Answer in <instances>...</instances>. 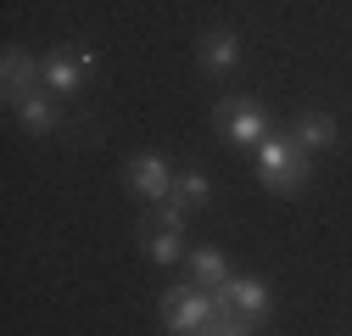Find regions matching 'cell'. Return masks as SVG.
Returning <instances> with one entry per match:
<instances>
[{"instance_id":"cell-13","label":"cell","mask_w":352,"mask_h":336,"mask_svg":"<svg viewBox=\"0 0 352 336\" xmlns=\"http://www.w3.org/2000/svg\"><path fill=\"white\" fill-rule=\"evenodd\" d=\"M173 196H179L185 207H201L207 202V180L201 174H179V180H173Z\"/></svg>"},{"instance_id":"cell-11","label":"cell","mask_w":352,"mask_h":336,"mask_svg":"<svg viewBox=\"0 0 352 336\" xmlns=\"http://www.w3.org/2000/svg\"><path fill=\"white\" fill-rule=\"evenodd\" d=\"M28 67H34V62L12 45V51H6V96H12V101H23V96H28Z\"/></svg>"},{"instance_id":"cell-6","label":"cell","mask_w":352,"mask_h":336,"mask_svg":"<svg viewBox=\"0 0 352 336\" xmlns=\"http://www.w3.org/2000/svg\"><path fill=\"white\" fill-rule=\"evenodd\" d=\"M129 185H135L140 196H151V202H168L173 174H168V162H162V157H135V162H129Z\"/></svg>"},{"instance_id":"cell-9","label":"cell","mask_w":352,"mask_h":336,"mask_svg":"<svg viewBox=\"0 0 352 336\" xmlns=\"http://www.w3.org/2000/svg\"><path fill=\"white\" fill-rule=\"evenodd\" d=\"M291 135H296L307 151H319V146H330V140H336V123H330L324 112H307V118H296V129H291Z\"/></svg>"},{"instance_id":"cell-3","label":"cell","mask_w":352,"mask_h":336,"mask_svg":"<svg viewBox=\"0 0 352 336\" xmlns=\"http://www.w3.org/2000/svg\"><path fill=\"white\" fill-rule=\"evenodd\" d=\"M179 230H185V202L168 191V207L140 224V241H146V252L157 264H168V258H179Z\"/></svg>"},{"instance_id":"cell-10","label":"cell","mask_w":352,"mask_h":336,"mask_svg":"<svg viewBox=\"0 0 352 336\" xmlns=\"http://www.w3.org/2000/svg\"><path fill=\"white\" fill-rule=\"evenodd\" d=\"M190 269H196V286H207V291H218V286L230 280V264L218 258L212 246H201V252H196V258H190Z\"/></svg>"},{"instance_id":"cell-5","label":"cell","mask_w":352,"mask_h":336,"mask_svg":"<svg viewBox=\"0 0 352 336\" xmlns=\"http://www.w3.org/2000/svg\"><path fill=\"white\" fill-rule=\"evenodd\" d=\"M90 67H96V56H90V45H62V51H51V62H45V78H51V90H78L84 78H90Z\"/></svg>"},{"instance_id":"cell-8","label":"cell","mask_w":352,"mask_h":336,"mask_svg":"<svg viewBox=\"0 0 352 336\" xmlns=\"http://www.w3.org/2000/svg\"><path fill=\"white\" fill-rule=\"evenodd\" d=\"M201 67L207 73H230L235 67V34H207L201 39Z\"/></svg>"},{"instance_id":"cell-1","label":"cell","mask_w":352,"mask_h":336,"mask_svg":"<svg viewBox=\"0 0 352 336\" xmlns=\"http://www.w3.org/2000/svg\"><path fill=\"white\" fill-rule=\"evenodd\" d=\"M302 151L307 146L296 135H263L257 140V174H263V185L280 191V196H296L307 185V157Z\"/></svg>"},{"instance_id":"cell-7","label":"cell","mask_w":352,"mask_h":336,"mask_svg":"<svg viewBox=\"0 0 352 336\" xmlns=\"http://www.w3.org/2000/svg\"><path fill=\"white\" fill-rule=\"evenodd\" d=\"M218 297H230L246 319H263V314H269V291H263V280H224V286H218Z\"/></svg>"},{"instance_id":"cell-4","label":"cell","mask_w":352,"mask_h":336,"mask_svg":"<svg viewBox=\"0 0 352 336\" xmlns=\"http://www.w3.org/2000/svg\"><path fill=\"white\" fill-rule=\"evenodd\" d=\"M224 129H230L235 146H257L263 135H269V112H263L257 101H246V96H230L224 101Z\"/></svg>"},{"instance_id":"cell-12","label":"cell","mask_w":352,"mask_h":336,"mask_svg":"<svg viewBox=\"0 0 352 336\" xmlns=\"http://www.w3.org/2000/svg\"><path fill=\"white\" fill-rule=\"evenodd\" d=\"M17 112H23V123H28V129H39V135H45V129H56V112H51V101H39L34 90L17 101Z\"/></svg>"},{"instance_id":"cell-2","label":"cell","mask_w":352,"mask_h":336,"mask_svg":"<svg viewBox=\"0 0 352 336\" xmlns=\"http://www.w3.org/2000/svg\"><path fill=\"white\" fill-rule=\"evenodd\" d=\"M162 319H168V330H179V336L212 330V291H207V286L168 291V297H162Z\"/></svg>"}]
</instances>
